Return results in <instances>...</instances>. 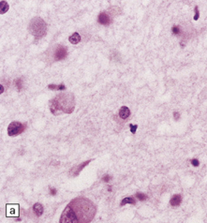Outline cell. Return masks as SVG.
<instances>
[{
  "label": "cell",
  "instance_id": "7",
  "mask_svg": "<svg viewBox=\"0 0 207 223\" xmlns=\"http://www.w3.org/2000/svg\"><path fill=\"white\" fill-rule=\"evenodd\" d=\"M91 162V159H89V160H87V161H84V162H83L82 164H80V165H78V166H76V167H74V168H72L71 170H70V172H71V175H72V176H77L79 173L82 172V170L84 169V168L85 167V166H87L89 164V163Z\"/></svg>",
  "mask_w": 207,
  "mask_h": 223
},
{
  "label": "cell",
  "instance_id": "25",
  "mask_svg": "<svg viewBox=\"0 0 207 223\" xmlns=\"http://www.w3.org/2000/svg\"><path fill=\"white\" fill-rule=\"evenodd\" d=\"M0 92H1V94L4 92V86L3 85H1V91H0Z\"/></svg>",
  "mask_w": 207,
  "mask_h": 223
},
{
  "label": "cell",
  "instance_id": "18",
  "mask_svg": "<svg viewBox=\"0 0 207 223\" xmlns=\"http://www.w3.org/2000/svg\"><path fill=\"white\" fill-rule=\"evenodd\" d=\"M172 33H173L174 35L180 34V28H179V26H173L172 29Z\"/></svg>",
  "mask_w": 207,
  "mask_h": 223
},
{
  "label": "cell",
  "instance_id": "10",
  "mask_svg": "<svg viewBox=\"0 0 207 223\" xmlns=\"http://www.w3.org/2000/svg\"><path fill=\"white\" fill-rule=\"evenodd\" d=\"M17 205L18 204H12V209H9V207L7 206V217H18V213H19L18 208L19 207L14 209Z\"/></svg>",
  "mask_w": 207,
  "mask_h": 223
},
{
  "label": "cell",
  "instance_id": "19",
  "mask_svg": "<svg viewBox=\"0 0 207 223\" xmlns=\"http://www.w3.org/2000/svg\"><path fill=\"white\" fill-rule=\"evenodd\" d=\"M199 16H200V13H199V9H198V7L196 6L195 7V16H194V20L195 21H197L198 19H199Z\"/></svg>",
  "mask_w": 207,
  "mask_h": 223
},
{
  "label": "cell",
  "instance_id": "3",
  "mask_svg": "<svg viewBox=\"0 0 207 223\" xmlns=\"http://www.w3.org/2000/svg\"><path fill=\"white\" fill-rule=\"evenodd\" d=\"M28 29L30 33L37 39L43 38L47 33V26L45 22L40 17H36L31 20Z\"/></svg>",
  "mask_w": 207,
  "mask_h": 223
},
{
  "label": "cell",
  "instance_id": "23",
  "mask_svg": "<svg viewBox=\"0 0 207 223\" xmlns=\"http://www.w3.org/2000/svg\"><path fill=\"white\" fill-rule=\"evenodd\" d=\"M56 192H57V190H56V188H50V193H51L52 195H56Z\"/></svg>",
  "mask_w": 207,
  "mask_h": 223
},
{
  "label": "cell",
  "instance_id": "17",
  "mask_svg": "<svg viewBox=\"0 0 207 223\" xmlns=\"http://www.w3.org/2000/svg\"><path fill=\"white\" fill-rule=\"evenodd\" d=\"M15 85H16V87H17L18 90H21L22 89V80L21 79L15 80Z\"/></svg>",
  "mask_w": 207,
  "mask_h": 223
},
{
  "label": "cell",
  "instance_id": "21",
  "mask_svg": "<svg viewBox=\"0 0 207 223\" xmlns=\"http://www.w3.org/2000/svg\"><path fill=\"white\" fill-rule=\"evenodd\" d=\"M111 178H112V176L111 175H104V176H103L102 177V181L103 182H109V181H110L111 180Z\"/></svg>",
  "mask_w": 207,
  "mask_h": 223
},
{
  "label": "cell",
  "instance_id": "13",
  "mask_svg": "<svg viewBox=\"0 0 207 223\" xmlns=\"http://www.w3.org/2000/svg\"><path fill=\"white\" fill-rule=\"evenodd\" d=\"M136 204V201H135V199H134L133 197L125 198V199L122 200V202H121L120 205H121V206H124L125 204Z\"/></svg>",
  "mask_w": 207,
  "mask_h": 223
},
{
  "label": "cell",
  "instance_id": "11",
  "mask_svg": "<svg viewBox=\"0 0 207 223\" xmlns=\"http://www.w3.org/2000/svg\"><path fill=\"white\" fill-rule=\"evenodd\" d=\"M33 211H34V213L38 216V217H40L42 214H43V206L40 204H35L34 205H33Z\"/></svg>",
  "mask_w": 207,
  "mask_h": 223
},
{
  "label": "cell",
  "instance_id": "9",
  "mask_svg": "<svg viewBox=\"0 0 207 223\" xmlns=\"http://www.w3.org/2000/svg\"><path fill=\"white\" fill-rule=\"evenodd\" d=\"M130 115V110L127 107V106H123L121 107V109L119 110V116H120L122 119H127L128 118Z\"/></svg>",
  "mask_w": 207,
  "mask_h": 223
},
{
  "label": "cell",
  "instance_id": "6",
  "mask_svg": "<svg viewBox=\"0 0 207 223\" xmlns=\"http://www.w3.org/2000/svg\"><path fill=\"white\" fill-rule=\"evenodd\" d=\"M97 21H99V23L102 25H109L112 23V18L106 12H101L99 15Z\"/></svg>",
  "mask_w": 207,
  "mask_h": 223
},
{
  "label": "cell",
  "instance_id": "20",
  "mask_svg": "<svg viewBox=\"0 0 207 223\" xmlns=\"http://www.w3.org/2000/svg\"><path fill=\"white\" fill-rule=\"evenodd\" d=\"M130 131H131L133 134H135L136 133V130H137V128H138V126L137 125H130Z\"/></svg>",
  "mask_w": 207,
  "mask_h": 223
},
{
  "label": "cell",
  "instance_id": "1",
  "mask_svg": "<svg viewBox=\"0 0 207 223\" xmlns=\"http://www.w3.org/2000/svg\"><path fill=\"white\" fill-rule=\"evenodd\" d=\"M96 206L89 199L78 197L73 199L60 217V223H88L96 215Z\"/></svg>",
  "mask_w": 207,
  "mask_h": 223
},
{
  "label": "cell",
  "instance_id": "24",
  "mask_svg": "<svg viewBox=\"0 0 207 223\" xmlns=\"http://www.w3.org/2000/svg\"><path fill=\"white\" fill-rule=\"evenodd\" d=\"M173 115H174V118H175V120H177V119L179 118V113L177 112H174Z\"/></svg>",
  "mask_w": 207,
  "mask_h": 223
},
{
  "label": "cell",
  "instance_id": "5",
  "mask_svg": "<svg viewBox=\"0 0 207 223\" xmlns=\"http://www.w3.org/2000/svg\"><path fill=\"white\" fill-rule=\"evenodd\" d=\"M67 56H68V49H67V47L59 46L56 49V53H54V59H56V61H60V60H63V59L66 58Z\"/></svg>",
  "mask_w": 207,
  "mask_h": 223
},
{
  "label": "cell",
  "instance_id": "8",
  "mask_svg": "<svg viewBox=\"0 0 207 223\" xmlns=\"http://www.w3.org/2000/svg\"><path fill=\"white\" fill-rule=\"evenodd\" d=\"M181 203H182V196H181V195H179V194L173 195V196L172 197V199L170 200V204L172 206H173V207L180 205Z\"/></svg>",
  "mask_w": 207,
  "mask_h": 223
},
{
  "label": "cell",
  "instance_id": "14",
  "mask_svg": "<svg viewBox=\"0 0 207 223\" xmlns=\"http://www.w3.org/2000/svg\"><path fill=\"white\" fill-rule=\"evenodd\" d=\"M48 88L51 89V90H65V89H66V86H65L63 84H59V85H56V84H49L48 85Z\"/></svg>",
  "mask_w": 207,
  "mask_h": 223
},
{
  "label": "cell",
  "instance_id": "15",
  "mask_svg": "<svg viewBox=\"0 0 207 223\" xmlns=\"http://www.w3.org/2000/svg\"><path fill=\"white\" fill-rule=\"evenodd\" d=\"M9 4H8V2L7 1H1V14H4V13H6L8 10H9Z\"/></svg>",
  "mask_w": 207,
  "mask_h": 223
},
{
  "label": "cell",
  "instance_id": "16",
  "mask_svg": "<svg viewBox=\"0 0 207 223\" xmlns=\"http://www.w3.org/2000/svg\"><path fill=\"white\" fill-rule=\"evenodd\" d=\"M136 197H137L140 201H145L146 199H147V196L145 194H144V193H141V192H138V193H136Z\"/></svg>",
  "mask_w": 207,
  "mask_h": 223
},
{
  "label": "cell",
  "instance_id": "2",
  "mask_svg": "<svg viewBox=\"0 0 207 223\" xmlns=\"http://www.w3.org/2000/svg\"><path fill=\"white\" fill-rule=\"evenodd\" d=\"M75 107L74 97L70 93H61L50 101V111L53 115L62 113H71Z\"/></svg>",
  "mask_w": 207,
  "mask_h": 223
},
{
  "label": "cell",
  "instance_id": "22",
  "mask_svg": "<svg viewBox=\"0 0 207 223\" xmlns=\"http://www.w3.org/2000/svg\"><path fill=\"white\" fill-rule=\"evenodd\" d=\"M191 164L194 167H198L200 165V162H199V160L197 159H191Z\"/></svg>",
  "mask_w": 207,
  "mask_h": 223
},
{
  "label": "cell",
  "instance_id": "12",
  "mask_svg": "<svg viewBox=\"0 0 207 223\" xmlns=\"http://www.w3.org/2000/svg\"><path fill=\"white\" fill-rule=\"evenodd\" d=\"M69 40L70 43H72V44H78L81 41V36L79 33H73L69 38Z\"/></svg>",
  "mask_w": 207,
  "mask_h": 223
},
{
  "label": "cell",
  "instance_id": "4",
  "mask_svg": "<svg viewBox=\"0 0 207 223\" xmlns=\"http://www.w3.org/2000/svg\"><path fill=\"white\" fill-rule=\"evenodd\" d=\"M25 128V124H22L20 122L14 121L12 122L8 127V134L10 137H15L19 134H21Z\"/></svg>",
  "mask_w": 207,
  "mask_h": 223
}]
</instances>
